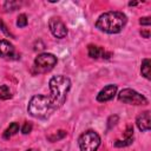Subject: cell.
<instances>
[{
    "label": "cell",
    "instance_id": "1",
    "mask_svg": "<svg viewBox=\"0 0 151 151\" xmlns=\"http://www.w3.org/2000/svg\"><path fill=\"white\" fill-rule=\"evenodd\" d=\"M126 22H127V18L123 12L111 11L99 15V18L96 21V27L101 32L109 34H116L119 33L125 27Z\"/></svg>",
    "mask_w": 151,
    "mask_h": 151
},
{
    "label": "cell",
    "instance_id": "2",
    "mask_svg": "<svg viewBox=\"0 0 151 151\" xmlns=\"http://www.w3.org/2000/svg\"><path fill=\"white\" fill-rule=\"evenodd\" d=\"M50 90H51V101L53 104L54 110L60 107L67 97V93L71 88V80L66 76H54L51 78L50 83Z\"/></svg>",
    "mask_w": 151,
    "mask_h": 151
},
{
    "label": "cell",
    "instance_id": "3",
    "mask_svg": "<svg viewBox=\"0 0 151 151\" xmlns=\"http://www.w3.org/2000/svg\"><path fill=\"white\" fill-rule=\"evenodd\" d=\"M28 113L34 118H46L54 111L51 98L44 94H35L28 103Z\"/></svg>",
    "mask_w": 151,
    "mask_h": 151
},
{
    "label": "cell",
    "instance_id": "4",
    "mask_svg": "<svg viewBox=\"0 0 151 151\" xmlns=\"http://www.w3.org/2000/svg\"><path fill=\"white\" fill-rule=\"evenodd\" d=\"M78 144L80 151H97L100 145V137L97 132L88 130L80 134Z\"/></svg>",
    "mask_w": 151,
    "mask_h": 151
},
{
    "label": "cell",
    "instance_id": "5",
    "mask_svg": "<svg viewBox=\"0 0 151 151\" xmlns=\"http://www.w3.org/2000/svg\"><path fill=\"white\" fill-rule=\"evenodd\" d=\"M57 64V57L52 53H41L34 59V68L38 73L51 71Z\"/></svg>",
    "mask_w": 151,
    "mask_h": 151
},
{
    "label": "cell",
    "instance_id": "6",
    "mask_svg": "<svg viewBox=\"0 0 151 151\" xmlns=\"http://www.w3.org/2000/svg\"><path fill=\"white\" fill-rule=\"evenodd\" d=\"M118 99L125 104H131V105H146L149 100L137 91L132 88H124L119 92Z\"/></svg>",
    "mask_w": 151,
    "mask_h": 151
},
{
    "label": "cell",
    "instance_id": "7",
    "mask_svg": "<svg viewBox=\"0 0 151 151\" xmlns=\"http://www.w3.org/2000/svg\"><path fill=\"white\" fill-rule=\"evenodd\" d=\"M48 28L51 31V33L55 37V38H65L67 35V28L65 26V24L61 21L60 18L58 17H52L48 21Z\"/></svg>",
    "mask_w": 151,
    "mask_h": 151
},
{
    "label": "cell",
    "instance_id": "8",
    "mask_svg": "<svg viewBox=\"0 0 151 151\" xmlns=\"http://www.w3.org/2000/svg\"><path fill=\"white\" fill-rule=\"evenodd\" d=\"M116 92H117V85H114V84L106 85V86L97 94V100L100 101V103L109 101V100H111V99L116 96Z\"/></svg>",
    "mask_w": 151,
    "mask_h": 151
},
{
    "label": "cell",
    "instance_id": "9",
    "mask_svg": "<svg viewBox=\"0 0 151 151\" xmlns=\"http://www.w3.org/2000/svg\"><path fill=\"white\" fill-rule=\"evenodd\" d=\"M136 124L137 127L140 131H149L151 127V119H150V112L145 111L142 114H139L136 119Z\"/></svg>",
    "mask_w": 151,
    "mask_h": 151
},
{
    "label": "cell",
    "instance_id": "10",
    "mask_svg": "<svg viewBox=\"0 0 151 151\" xmlns=\"http://www.w3.org/2000/svg\"><path fill=\"white\" fill-rule=\"evenodd\" d=\"M87 53L91 58L98 59V58H110L111 53H106L105 50L97 45H88L87 46Z\"/></svg>",
    "mask_w": 151,
    "mask_h": 151
},
{
    "label": "cell",
    "instance_id": "11",
    "mask_svg": "<svg viewBox=\"0 0 151 151\" xmlns=\"http://www.w3.org/2000/svg\"><path fill=\"white\" fill-rule=\"evenodd\" d=\"M0 57L8 59L14 57V47L9 41L0 40Z\"/></svg>",
    "mask_w": 151,
    "mask_h": 151
},
{
    "label": "cell",
    "instance_id": "12",
    "mask_svg": "<svg viewBox=\"0 0 151 151\" xmlns=\"http://www.w3.org/2000/svg\"><path fill=\"white\" fill-rule=\"evenodd\" d=\"M140 72H142V76L144 78H146L147 80L151 78V61L150 59H144L142 61V67H140Z\"/></svg>",
    "mask_w": 151,
    "mask_h": 151
},
{
    "label": "cell",
    "instance_id": "13",
    "mask_svg": "<svg viewBox=\"0 0 151 151\" xmlns=\"http://www.w3.org/2000/svg\"><path fill=\"white\" fill-rule=\"evenodd\" d=\"M17 132H19V124H18V123H12V124H9V126L5 130V132H4V138L8 139V138L13 137L14 134H17Z\"/></svg>",
    "mask_w": 151,
    "mask_h": 151
},
{
    "label": "cell",
    "instance_id": "14",
    "mask_svg": "<svg viewBox=\"0 0 151 151\" xmlns=\"http://www.w3.org/2000/svg\"><path fill=\"white\" fill-rule=\"evenodd\" d=\"M12 98V93L11 90L7 85H1L0 86V100H6Z\"/></svg>",
    "mask_w": 151,
    "mask_h": 151
},
{
    "label": "cell",
    "instance_id": "15",
    "mask_svg": "<svg viewBox=\"0 0 151 151\" xmlns=\"http://www.w3.org/2000/svg\"><path fill=\"white\" fill-rule=\"evenodd\" d=\"M67 133H66V131H64V130H60V131H58L57 133H54V134H51V136H47V139L50 140V142H57V140H60V139H63L65 136H66Z\"/></svg>",
    "mask_w": 151,
    "mask_h": 151
},
{
    "label": "cell",
    "instance_id": "16",
    "mask_svg": "<svg viewBox=\"0 0 151 151\" xmlns=\"http://www.w3.org/2000/svg\"><path fill=\"white\" fill-rule=\"evenodd\" d=\"M27 25V17L26 14H20L18 17V20H17V26L18 27H25Z\"/></svg>",
    "mask_w": 151,
    "mask_h": 151
},
{
    "label": "cell",
    "instance_id": "17",
    "mask_svg": "<svg viewBox=\"0 0 151 151\" xmlns=\"http://www.w3.org/2000/svg\"><path fill=\"white\" fill-rule=\"evenodd\" d=\"M5 8L6 11H14L18 6H20V2H17V1H9V2H5Z\"/></svg>",
    "mask_w": 151,
    "mask_h": 151
},
{
    "label": "cell",
    "instance_id": "18",
    "mask_svg": "<svg viewBox=\"0 0 151 151\" xmlns=\"http://www.w3.org/2000/svg\"><path fill=\"white\" fill-rule=\"evenodd\" d=\"M133 142V139H124V140H116L114 143V146L117 147H124V146H127L130 145L131 143Z\"/></svg>",
    "mask_w": 151,
    "mask_h": 151
},
{
    "label": "cell",
    "instance_id": "19",
    "mask_svg": "<svg viewBox=\"0 0 151 151\" xmlns=\"http://www.w3.org/2000/svg\"><path fill=\"white\" fill-rule=\"evenodd\" d=\"M21 131H22L24 134L29 133V132L32 131V124H31V123H25L24 126H22V129H21Z\"/></svg>",
    "mask_w": 151,
    "mask_h": 151
},
{
    "label": "cell",
    "instance_id": "20",
    "mask_svg": "<svg viewBox=\"0 0 151 151\" xmlns=\"http://www.w3.org/2000/svg\"><path fill=\"white\" fill-rule=\"evenodd\" d=\"M0 28H1V31H2V32L6 34V35H11V37H13V34H12V33H11V32L7 29V27L5 26V24H4L1 20H0Z\"/></svg>",
    "mask_w": 151,
    "mask_h": 151
},
{
    "label": "cell",
    "instance_id": "21",
    "mask_svg": "<svg viewBox=\"0 0 151 151\" xmlns=\"http://www.w3.org/2000/svg\"><path fill=\"white\" fill-rule=\"evenodd\" d=\"M139 24L140 25H145V26H149L151 24V20H150V17H145V18H140L139 20Z\"/></svg>",
    "mask_w": 151,
    "mask_h": 151
},
{
    "label": "cell",
    "instance_id": "22",
    "mask_svg": "<svg viewBox=\"0 0 151 151\" xmlns=\"http://www.w3.org/2000/svg\"><path fill=\"white\" fill-rule=\"evenodd\" d=\"M140 34L144 37V38H150V31H140Z\"/></svg>",
    "mask_w": 151,
    "mask_h": 151
},
{
    "label": "cell",
    "instance_id": "23",
    "mask_svg": "<svg viewBox=\"0 0 151 151\" xmlns=\"http://www.w3.org/2000/svg\"><path fill=\"white\" fill-rule=\"evenodd\" d=\"M137 4H138V2H136V1H133V2H132V1H131V2H129V5H130V6H136Z\"/></svg>",
    "mask_w": 151,
    "mask_h": 151
},
{
    "label": "cell",
    "instance_id": "24",
    "mask_svg": "<svg viewBox=\"0 0 151 151\" xmlns=\"http://www.w3.org/2000/svg\"><path fill=\"white\" fill-rule=\"evenodd\" d=\"M27 151H38V150H35V149H28Z\"/></svg>",
    "mask_w": 151,
    "mask_h": 151
},
{
    "label": "cell",
    "instance_id": "25",
    "mask_svg": "<svg viewBox=\"0 0 151 151\" xmlns=\"http://www.w3.org/2000/svg\"><path fill=\"white\" fill-rule=\"evenodd\" d=\"M57 151H60V150H57Z\"/></svg>",
    "mask_w": 151,
    "mask_h": 151
}]
</instances>
